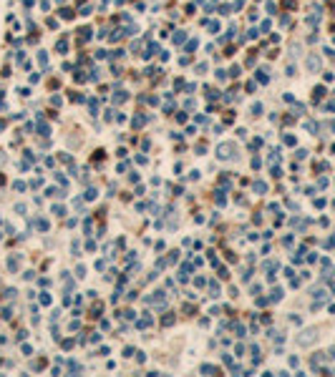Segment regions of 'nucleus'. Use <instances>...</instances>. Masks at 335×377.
Here are the masks:
<instances>
[{"label": "nucleus", "mask_w": 335, "mask_h": 377, "mask_svg": "<svg viewBox=\"0 0 335 377\" xmlns=\"http://www.w3.org/2000/svg\"><path fill=\"white\" fill-rule=\"evenodd\" d=\"M68 369L71 372H81V365H78V362H68Z\"/></svg>", "instance_id": "obj_12"}, {"label": "nucleus", "mask_w": 335, "mask_h": 377, "mask_svg": "<svg viewBox=\"0 0 335 377\" xmlns=\"http://www.w3.org/2000/svg\"><path fill=\"white\" fill-rule=\"evenodd\" d=\"M275 267H277V264H275V261H265V264H262V269H265V272H272V269H275Z\"/></svg>", "instance_id": "obj_16"}, {"label": "nucleus", "mask_w": 335, "mask_h": 377, "mask_svg": "<svg viewBox=\"0 0 335 377\" xmlns=\"http://www.w3.org/2000/svg\"><path fill=\"white\" fill-rule=\"evenodd\" d=\"M308 70H312V73L320 70V58H318V55H310V58H308Z\"/></svg>", "instance_id": "obj_3"}, {"label": "nucleus", "mask_w": 335, "mask_h": 377, "mask_svg": "<svg viewBox=\"0 0 335 377\" xmlns=\"http://www.w3.org/2000/svg\"><path fill=\"white\" fill-rule=\"evenodd\" d=\"M254 191H257V194L267 191V184H265V181H254Z\"/></svg>", "instance_id": "obj_6"}, {"label": "nucleus", "mask_w": 335, "mask_h": 377, "mask_svg": "<svg viewBox=\"0 0 335 377\" xmlns=\"http://www.w3.org/2000/svg\"><path fill=\"white\" fill-rule=\"evenodd\" d=\"M305 128H308V131H312V133H315V131H318V126H315V123H312V121H308V123H305Z\"/></svg>", "instance_id": "obj_21"}, {"label": "nucleus", "mask_w": 335, "mask_h": 377, "mask_svg": "<svg viewBox=\"0 0 335 377\" xmlns=\"http://www.w3.org/2000/svg\"><path fill=\"white\" fill-rule=\"evenodd\" d=\"M8 267H10V272H15V269H18V259H15V257H10V261H8Z\"/></svg>", "instance_id": "obj_17"}, {"label": "nucleus", "mask_w": 335, "mask_h": 377, "mask_svg": "<svg viewBox=\"0 0 335 377\" xmlns=\"http://www.w3.org/2000/svg\"><path fill=\"white\" fill-rule=\"evenodd\" d=\"M234 332H237L239 337H245V327H242V324H234Z\"/></svg>", "instance_id": "obj_20"}, {"label": "nucleus", "mask_w": 335, "mask_h": 377, "mask_svg": "<svg viewBox=\"0 0 335 377\" xmlns=\"http://www.w3.org/2000/svg\"><path fill=\"white\" fill-rule=\"evenodd\" d=\"M35 226H38L40 231H48V221H46V219H38V221H35Z\"/></svg>", "instance_id": "obj_10"}, {"label": "nucleus", "mask_w": 335, "mask_h": 377, "mask_svg": "<svg viewBox=\"0 0 335 377\" xmlns=\"http://www.w3.org/2000/svg\"><path fill=\"white\" fill-rule=\"evenodd\" d=\"M161 324H164V327H172V324H174V314H166V317L161 319Z\"/></svg>", "instance_id": "obj_11"}, {"label": "nucleus", "mask_w": 335, "mask_h": 377, "mask_svg": "<svg viewBox=\"0 0 335 377\" xmlns=\"http://www.w3.org/2000/svg\"><path fill=\"white\" fill-rule=\"evenodd\" d=\"M217 156H219L222 161H232V159H234V144H232V141L219 144V146H217Z\"/></svg>", "instance_id": "obj_1"}, {"label": "nucleus", "mask_w": 335, "mask_h": 377, "mask_svg": "<svg viewBox=\"0 0 335 377\" xmlns=\"http://www.w3.org/2000/svg\"><path fill=\"white\" fill-rule=\"evenodd\" d=\"M199 369H202L204 375H214V372H217V367H212V365H202Z\"/></svg>", "instance_id": "obj_7"}, {"label": "nucleus", "mask_w": 335, "mask_h": 377, "mask_svg": "<svg viewBox=\"0 0 335 377\" xmlns=\"http://www.w3.org/2000/svg\"><path fill=\"white\" fill-rule=\"evenodd\" d=\"M126 101V91H119L116 96H113V103H124Z\"/></svg>", "instance_id": "obj_5"}, {"label": "nucleus", "mask_w": 335, "mask_h": 377, "mask_svg": "<svg viewBox=\"0 0 335 377\" xmlns=\"http://www.w3.org/2000/svg\"><path fill=\"white\" fill-rule=\"evenodd\" d=\"M184 40H187V33H184V30H179V33L174 35V43H184Z\"/></svg>", "instance_id": "obj_8"}, {"label": "nucleus", "mask_w": 335, "mask_h": 377, "mask_svg": "<svg viewBox=\"0 0 335 377\" xmlns=\"http://www.w3.org/2000/svg\"><path fill=\"white\" fill-rule=\"evenodd\" d=\"M149 324H151V317H144V319H141V322H139V327H141V329H146Z\"/></svg>", "instance_id": "obj_14"}, {"label": "nucleus", "mask_w": 335, "mask_h": 377, "mask_svg": "<svg viewBox=\"0 0 335 377\" xmlns=\"http://www.w3.org/2000/svg\"><path fill=\"white\" fill-rule=\"evenodd\" d=\"M229 76H232V78H237V76H239V66H234V68L229 70Z\"/></svg>", "instance_id": "obj_26"}, {"label": "nucleus", "mask_w": 335, "mask_h": 377, "mask_svg": "<svg viewBox=\"0 0 335 377\" xmlns=\"http://www.w3.org/2000/svg\"><path fill=\"white\" fill-rule=\"evenodd\" d=\"M318 339V329H308V332H302L300 337H297V345L300 347H308V345H312Z\"/></svg>", "instance_id": "obj_2"}, {"label": "nucleus", "mask_w": 335, "mask_h": 377, "mask_svg": "<svg viewBox=\"0 0 335 377\" xmlns=\"http://www.w3.org/2000/svg\"><path fill=\"white\" fill-rule=\"evenodd\" d=\"M86 199H88V201H91V199H96V189H88V191H86Z\"/></svg>", "instance_id": "obj_22"}, {"label": "nucleus", "mask_w": 335, "mask_h": 377, "mask_svg": "<svg viewBox=\"0 0 335 377\" xmlns=\"http://www.w3.org/2000/svg\"><path fill=\"white\" fill-rule=\"evenodd\" d=\"M144 123H146V116H134V126H136V128L144 126Z\"/></svg>", "instance_id": "obj_9"}, {"label": "nucleus", "mask_w": 335, "mask_h": 377, "mask_svg": "<svg viewBox=\"0 0 335 377\" xmlns=\"http://www.w3.org/2000/svg\"><path fill=\"white\" fill-rule=\"evenodd\" d=\"M270 299H272V302H277V299H282V289H275V292H272V297H270Z\"/></svg>", "instance_id": "obj_13"}, {"label": "nucleus", "mask_w": 335, "mask_h": 377, "mask_svg": "<svg viewBox=\"0 0 335 377\" xmlns=\"http://www.w3.org/2000/svg\"><path fill=\"white\" fill-rule=\"evenodd\" d=\"M260 113H262V106L254 103V106H252V116H260Z\"/></svg>", "instance_id": "obj_19"}, {"label": "nucleus", "mask_w": 335, "mask_h": 377, "mask_svg": "<svg viewBox=\"0 0 335 377\" xmlns=\"http://www.w3.org/2000/svg\"><path fill=\"white\" fill-rule=\"evenodd\" d=\"M61 161H63V163H73V159H71L68 153H63V156H61Z\"/></svg>", "instance_id": "obj_25"}, {"label": "nucleus", "mask_w": 335, "mask_h": 377, "mask_svg": "<svg viewBox=\"0 0 335 377\" xmlns=\"http://www.w3.org/2000/svg\"><path fill=\"white\" fill-rule=\"evenodd\" d=\"M40 302H43V304H51V297H48L46 292H43V294H40Z\"/></svg>", "instance_id": "obj_24"}, {"label": "nucleus", "mask_w": 335, "mask_h": 377, "mask_svg": "<svg viewBox=\"0 0 335 377\" xmlns=\"http://www.w3.org/2000/svg\"><path fill=\"white\" fill-rule=\"evenodd\" d=\"M35 131H38V133H40L43 138H46V136H51V128H48V123H43V121H38V126H35Z\"/></svg>", "instance_id": "obj_4"}, {"label": "nucleus", "mask_w": 335, "mask_h": 377, "mask_svg": "<svg viewBox=\"0 0 335 377\" xmlns=\"http://www.w3.org/2000/svg\"><path fill=\"white\" fill-rule=\"evenodd\" d=\"M217 81H227V73H224V70H217Z\"/></svg>", "instance_id": "obj_23"}, {"label": "nucleus", "mask_w": 335, "mask_h": 377, "mask_svg": "<svg viewBox=\"0 0 335 377\" xmlns=\"http://www.w3.org/2000/svg\"><path fill=\"white\" fill-rule=\"evenodd\" d=\"M53 214H55V216H63V214H66V209H63V206H53Z\"/></svg>", "instance_id": "obj_18"}, {"label": "nucleus", "mask_w": 335, "mask_h": 377, "mask_svg": "<svg viewBox=\"0 0 335 377\" xmlns=\"http://www.w3.org/2000/svg\"><path fill=\"white\" fill-rule=\"evenodd\" d=\"M224 201H227V199H224V191H217V204L224 206Z\"/></svg>", "instance_id": "obj_15"}]
</instances>
